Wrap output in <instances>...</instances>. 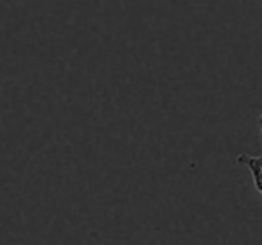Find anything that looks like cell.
<instances>
[{
	"label": "cell",
	"instance_id": "cell-1",
	"mask_svg": "<svg viewBox=\"0 0 262 245\" xmlns=\"http://www.w3.org/2000/svg\"><path fill=\"white\" fill-rule=\"evenodd\" d=\"M237 163L250 172L253 188L262 197V154H239Z\"/></svg>",
	"mask_w": 262,
	"mask_h": 245
},
{
	"label": "cell",
	"instance_id": "cell-2",
	"mask_svg": "<svg viewBox=\"0 0 262 245\" xmlns=\"http://www.w3.org/2000/svg\"><path fill=\"white\" fill-rule=\"evenodd\" d=\"M257 129H258V143H260V147H262V111L257 118Z\"/></svg>",
	"mask_w": 262,
	"mask_h": 245
}]
</instances>
